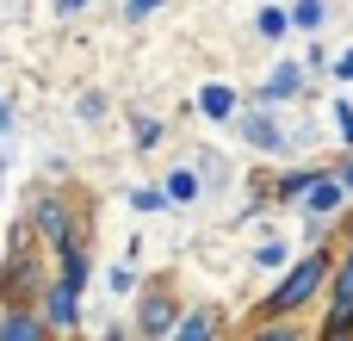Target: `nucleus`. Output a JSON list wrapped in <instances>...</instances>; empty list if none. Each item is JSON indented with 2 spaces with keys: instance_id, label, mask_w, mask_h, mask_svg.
I'll use <instances>...</instances> for the list:
<instances>
[{
  "instance_id": "obj_1",
  "label": "nucleus",
  "mask_w": 353,
  "mask_h": 341,
  "mask_svg": "<svg viewBox=\"0 0 353 341\" xmlns=\"http://www.w3.org/2000/svg\"><path fill=\"white\" fill-rule=\"evenodd\" d=\"M329 280H335V255L323 242H310L304 255H292V267L273 280V292L261 298V317H298L310 311L316 298H329Z\"/></svg>"
},
{
  "instance_id": "obj_2",
  "label": "nucleus",
  "mask_w": 353,
  "mask_h": 341,
  "mask_svg": "<svg viewBox=\"0 0 353 341\" xmlns=\"http://www.w3.org/2000/svg\"><path fill=\"white\" fill-rule=\"evenodd\" d=\"M304 87H310V62H273L254 87V106H292Z\"/></svg>"
},
{
  "instance_id": "obj_3",
  "label": "nucleus",
  "mask_w": 353,
  "mask_h": 341,
  "mask_svg": "<svg viewBox=\"0 0 353 341\" xmlns=\"http://www.w3.org/2000/svg\"><path fill=\"white\" fill-rule=\"evenodd\" d=\"M236 130H242V143H248L254 155H285V149H292V137H285V124L273 118V106L242 112V118H236Z\"/></svg>"
},
{
  "instance_id": "obj_4",
  "label": "nucleus",
  "mask_w": 353,
  "mask_h": 341,
  "mask_svg": "<svg viewBox=\"0 0 353 341\" xmlns=\"http://www.w3.org/2000/svg\"><path fill=\"white\" fill-rule=\"evenodd\" d=\"M353 205V193H347V180L329 168V174H316V186L304 193V217H341Z\"/></svg>"
},
{
  "instance_id": "obj_5",
  "label": "nucleus",
  "mask_w": 353,
  "mask_h": 341,
  "mask_svg": "<svg viewBox=\"0 0 353 341\" xmlns=\"http://www.w3.org/2000/svg\"><path fill=\"white\" fill-rule=\"evenodd\" d=\"M43 317H50V329H56V335H74V329H81V286L56 280V286L43 292Z\"/></svg>"
},
{
  "instance_id": "obj_6",
  "label": "nucleus",
  "mask_w": 353,
  "mask_h": 341,
  "mask_svg": "<svg viewBox=\"0 0 353 341\" xmlns=\"http://www.w3.org/2000/svg\"><path fill=\"white\" fill-rule=\"evenodd\" d=\"M199 118H211V124H236V118H242V93H236L230 81H205V87H199Z\"/></svg>"
},
{
  "instance_id": "obj_7",
  "label": "nucleus",
  "mask_w": 353,
  "mask_h": 341,
  "mask_svg": "<svg viewBox=\"0 0 353 341\" xmlns=\"http://www.w3.org/2000/svg\"><path fill=\"white\" fill-rule=\"evenodd\" d=\"M37 236L56 242V249H68V242H74V211H68L62 199H37Z\"/></svg>"
},
{
  "instance_id": "obj_8",
  "label": "nucleus",
  "mask_w": 353,
  "mask_h": 341,
  "mask_svg": "<svg viewBox=\"0 0 353 341\" xmlns=\"http://www.w3.org/2000/svg\"><path fill=\"white\" fill-rule=\"evenodd\" d=\"M137 329H143V335H174V329H180L174 298H168V292H149V298H143V311H137Z\"/></svg>"
},
{
  "instance_id": "obj_9",
  "label": "nucleus",
  "mask_w": 353,
  "mask_h": 341,
  "mask_svg": "<svg viewBox=\"0 0 353 341\" xmlns=\"http://www.w3.org/2000/svg\"><path fill=\"white\" fill-rule=\"evenodd\" d=\"M316 174H329V168H316V162H304V168H285V174L273 180V199H279V205H304V193L316 186Z\"/></svg>"
},
{
  "instance_id": "obj_10",
  "label": "nucleus",
  "mask_w": 353,
  "mask_h": 341,
  "mask_svg": "<svg viewBox=\"0 0 353 341\" xmlns=\"http://www.w3.org/2000/svg\"><path fill=\"white\" fill-rule=\"evenodd\" d=\"M43 335H50V317H31V311L0 317V341H43Z\"/></svg>"
},
{
  "instance_id": "obj_11",
  "label": "nucleus",
  "mask_w": 353,
  "mask_h": 341,
  "mask_svg": "<svg viewBox=\"0 0 353 341\" xmlns=\"http://www.w3.org/2000/svg\"><path fill=\"white\" fill-rule=\"evenodd\" d=\"M217 329H223V317H217V311L205 304V311H186L174 335H180V341H211V335H217Z\"/></svg>"
},
{
  "instance_id": "obj_12",
  "label": "nucleus",
  "mask_w": 353,
  "mask_h": 341,
  "mask_svg": "<svg viewBox=\"0 0 353 341\" xmlns=\"http://www.w3.org/2000/svg\"><path fill=\"white\" fill-rule=\"evenodd\" d=\"M285 31H298V25H292V6H261V12H254V37L279 43Z\"/></svg>"
},
{
  "instance_id": "obj_13",
  "label": "nucleus",
  "mask_w": 353,
  "mask_h": 341,
  "mask_svg": "<svg viewBox=\"0 0 353 341\" xmlns=\"http://www.w3.org/2000/svg\"><path fill=\"white\" fill-rule=\"evenodd\" d=\"M292 25H298L304 37H316V31L329 25V0H292Z\"/></svg>"
},
{
  "instance_id": "obj_14",
  "label": "nucleus",
  "mask_w": 353,
  "mask_h": 341,
  "mask_svg": "<svg viewBox=\"0 0 353 341\" xmlns=\"http://www.w3.org/2000/svg\"><path fill=\"white\" fill-rule=\"evenodd\" d=\"M285 267H292V242H279V236H273V242H261V249H254V273H285Z\"/></svg>"
},
{
  "instance_id": "obj_15",
  "label": "nucleus",
  "mask_w": 353,
  "mask_h": 341,
  "mask_svg": "<svg viewBox=\"0 0 353 341\" xmlns=\"http://www.w3.org/2000/svg\"><path fill=\"white\" fill-rule=\"evenodd\" d=\"M56 280H68V286H81V292H87V280H93L87 249H74V242H68V249H62V273H56Z\"/></svg>"
},
{
  "instance_id": "obj_16",
  "label": "nucleus",
  "mask_w": 353,
  "mask_h": 341,
  "mask_svg": "<svg viewBox=\"0 0 353 341\" xmlns=\"http://www.w3.org/2000/svg\"><path fill=\"white\" fill-rule=\"evenodd\" d=\"M168 199H174V205H192V199H199V174H192V168H174V174H168Z\"/></svg>"
},
{
  "instance_id": "obj_17",
  "label": "nucleus",
  "mask_w": 353,
  "mask_h": 341,
  "mask_svg": "<svg viewBox=\"0 0 353 341\" xmlns=\"http://www.w3.org/2000/svg\"><path fill=\"white\" fill-rule=\"evenodd\" d=\"M161 205H174L168 186H161V193H155V186H137V193H130V211H161Z\"/></svg>"
},
{
  "instance_id": "obj_18",
  "label": "nucleus",
  "mask_w": 353,
  "mask_h": 341,
  "mask_svg": "<svg viewBox=\"0 0 353 341\" xmlns=\"http://www.w3.org/2000/svg\"><path fill=\"white\" fill-rule=\"evenodd\" d=\"M329 118H335V137L353 149V99H335V112H329Z\"/></svg>"
},
{
  "instance_id": "obj_19",
  "label": "nucleus",
  "mask_w": 353,
  "mask_h": 341,
  "mask_svg": "<svg viewBox=\"0 0 353 341\" xmlns=\"http://www.w3.org/2000/svg\"><path fill=\"white\" fill-rule=\"evenodd\" d=\"M329 75H335L341 87H353V43H347V50H341V56H335V62H329Z\"/></svg>"
},
{
  "instance_id": "obj_20",
  "label": "nucleus",
  "mask_w": 353,
  "mask_h": 341,
  "mask_svg": "<svg viewBox=\"0 0 353 341\" xmlns=\"http://www.w3.org/2000/svg\"><path fill=\"white\" fill-rule=\"evenodd\" d=\"M161 143V124L155 118H137V149H155Z\"/></svg>"
},
{
  "instance_id": "obj_21",
  "label": "nucleus",
  "mask_w": 353,
  "mask_h": 341,
  "mask_svg": "<svg viewBox=\"0 0 353 341\" xmlns=\"http://www.w3.org/2000/svg\"><path fill=\"white\" fill-rule=\"evenodd\" d=\"M161 0H124V19H155Z\"/></svg>"
},
{
  "instance_id": "obj_22",
  "label": "nucleus",
  "mask_w": 353,
  "mask_h": 341,
  "mask_svg": "<svg viewBox=\"0 0 353 341\" xmlns=\"http://www.w3.org/2000/svg\"><path fill=\"white\" fill-rule=\"evenodd\" d=\"M112 292H137V273L130 267H112Z\"/></svg>"
},
{
  "instance_id": "obj_23",
  "label": "nucleus",
  "mask_w": 353,
  "mask_h": 341,
  "mask_svg": "<svg viewBox=\"0 0 353 341\" xmlns=\"http://www.w3.org/2000/svg\"><path fill=\"white\" fill-rule=\"evenodd\" d=\"M335 174L347 180V193H353V149H347V155H341V162H335Z\"/></svg>"
},
{
  "instance_id": "obj_24",
  "label": "nucleus",
  "mask_w": 353,
  "mask_h": 341,
  "mask_svg": "<svg viewBox=\"0 0 353 341\" xmlns=\"http://www.w3.org/2000/svg\"><path fill=\"white\" fill-rule=\"evenodd\" d=\"M81 6H87V0H56V12H81Z\"/></svg>"
}]
</instances>
